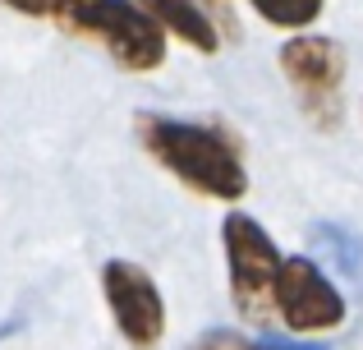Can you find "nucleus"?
Returning <instances> with one entry per match:
<instances>
[{
    "mask_svg": "<svg viewBox=\"0 0 363 350\" xmlns=\"http://www.w3.org/2000/svg\"><path fill=\"white\" fill-rule=\"evenodd\" d=\"M138 134L143 148L189 189L221 198V203H235V198L248 194V171L221 129L194 125V120H170V116H138Z\"/></svg>",
    "mask_w": 363,
    "mask_h": 350,
    "instance_id": "obj_1",
    "label": "nucleus"
},
{
    "mask_svg": "<svg viewBox=\"0 0 363 350\" xmlns=\"http://www.w3.org/2000/svg\"><path fill=\"white\" fill-rule=\"evenodd\" d=\"M65 23L97 37L120 70L147 74L166 60V33L138 0H74Z\"/></svg>",
    "mask_w": 363,
    "mask_h": 350,
    "instance_id": "obj_2",
    "label": "nucleus"
},
{
    "mask_svg": "<svg viewBox=\"0 0 363 350\" xmlns=\"http://www.w3.org/2000/svg\"><path fill=\"white\" fill-rule=\"evenodd\" d=\"M221 231H225V263H230L235 305H240L244 318L267 323L272 318V286H276V268H281V249L248 212H230Z\"/></svg>",
    "mask_w": 363,
    "mask_h": 350,
    "instance_id": "obj_3",
    "label": "nucleus"
},
{
    "mask_svg": "<svg viewBox=\"0 0 363 350\" xmlns=\"http://www.w3.org/2000/svg\"><path fill=\"white\" fill-rule=\"evenodd\" d=\"M272 309L281 314V323L290 332H336L345 323V300L331 286V277L318 268L313 258H281L276 268V286H272Z\"/></svg>",
    "mask_w": 363,
    "mask_h": 350,
    "instance_id": "obj_4",
    "label": "nucleus"
},
{
    "mask_svg": "<svg viewBox=\"0 0 363 350\" xmlns=\"http://www.w3.org/2000/svg\"><path fill=\"white\" fill-rule=\"evenodd\" d=\"M281 74L294 83V97L303 102L313 125L331 129L340 120V79H345V55L331 37H294L281 46Z\"/></svg>",
    "mask_w": 363,
    "mask_h": 350,
    "instance_id": "obj_5",
    "label": "nucleus"
},
{
    "mask_svg": "<svg viewBox=\"0 0 363 350\" xmlns=\"http://www.w3.org/2000/svg\"><path fill=\"white\" fill-rule=\"evenodd\" d=\"M101 295L111 305V318H116L120 337L133 350H157L161 346V337H166V300H161L157 281L138 263L111 258L101 268Z\"/></svg>",
    "mask_w": 363,
    "mask_h": 350,
    "instance_id": "obj_6",
    "label": "nucleus"
},
{
    "mask_svg": "<svg viewBox=\"0 0 363 350\" xmlns=\"http://www.w3.org/2000/svg\"><path fill=\"white\" fill-rule=\"evenodd\" d=\"M138 5L161 23V33L189 42L194 51H207V55L216 51V28H212V18H207V9L198 5V0H138Z\"/></svg>",
    "mask_w": 363,
    "mask_h": 350,
    "instance_id": "obj_7",
    "label": "nucleus"
},
{
    "mask_svg": "<svg viewBox=\"0 0 363 350\" xmlns=\"http://www.w3.org/2000/svg\"><path fill=\"white\" fill-rule=\"evenodd\" d=\"M248 5H253L267 23H276V28H308L313 18L322 14L327 0H248Z\"/></svg>",
    "mask_w": 363,
    "mask_h": 350,
    "instance_id": "obj_8",
    "label": "nucleus"
},
{
    "mask_svg": "<svg viewBox=\"0 0 363 350\" xmlns=\"http://www.w3.org/2000/svg\"><path fill=\"white\" fill-rule=\"evenodd\" d=\"M189 350H257V341H248V337H240V332H207V337H198Z\"/></svg>",
    "mask_w": 363,
    "mask_h": 350,
    "instance_id": "obj_9",
    "label": "nucleus"
},
{
    "mask_svg": "<svg viewBox=\"0 0 363 350\" xmlns=\"http://www.w3.org/2000/svg\"><path fill=\"white\" fill-rule=\"evenodd\" d=\"M5 5H14L18 14H33V18H65L74 0H5Z\"/></svg>",
    "mask_w": 363,
    "mask_h": 350,
    "instance_id": "obj_10",
    "label": "nucleus"
},
{
    "mask_svg": "<svg viewBox=\"0 0 363 350\" xmlns=\"http://www.w3.org/2000/svg\"><path fill=\"white\" fill-rule=\"evenodd\" d=\"M257 350H327V346H294V341H262Z\"/></svg>",
    "mask_w": 363,
    "mask_h": 350,
    "instance_id": "obj_11",
    "label": "nucleus"
}]
</instances>
